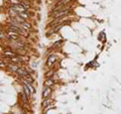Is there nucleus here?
<instances>
[{
  "instance_id": "4",
  "label": "nucleus",
  "mask_w": 121,
  "mask_h": 114,
  "mask_svg": "<svg viewBox=\"0 0 121 114\" xmlns=\"http://www.w3.org/2000/svg\"><path fill=\"white\" fill-rule=\"evenodd\" d=\"M16 74L19 76L20 78H22V77H24V76H27V75H29V73H28V71H27V69H25V68H23V67H20L19 69L17 70V72H16Z\"/></svg>"
},
{
  "instance_id": "14",
  "label": "nucleus",
  "mask_w": 121,
  "mask_h": 114,
  "mask_svg": "<svg viewBox=\"0 0 121 114\" xmlns=\"http://www.w3.org/2000/svg\"><path fill=\"white\" fill-rule=\"evenodd\" d=\"M54 74H55V72L52 71V70L48 71V73L45 74V78H52V76H54Z\"/></svg>"
},
{
  "instance_id": "6",
  "label": "nucleus",
  "mask_w": 121,
  "mask_h": 114,
  "mask_svg": "<svg viewBox=\"0 0 121 114\" xmlns=\"http://www.w3.org/2000/svg\"><path fill=\"white\" fill-rule=\"evenodd\" d=\"M51 93H52V89H51V87H47V86H44L43 91V99H45V98H48V97H50Z\"/></svg>"
},
{
  "instance_id": "7",
  "label": "nucleus",
  "mask_w": 121,
  "mask_h": 114,
  "mask_svg": "<svg viewBox=\"0 0 121 114\" xmlns=\"http://www.w3.org/2000/svg\"><path fill=\"white\" fill-rule=\"evenodd\" d=\"M20 79L22 80V82H25V83H27V84H31V85L33 84V82H35V80H33V78L30 76V74L27 76H24V77H22Z\"/></svg>"
},
{
  "instance_id": "11",
  "label": "nucleus",
  "mask_w": 121,
  "mask_h": 114,
  "mask_svg": "<svg viewBox=\"0 0 121 114\" xmlns=\"http://www.w3.org/2000/svg\"><path fill=\"white\" fill-rule=\"evenodd\" d=\"M19 15H20L21 17H23L24 19H28V17H29V11L26 10V11H23V12H20Z\"/></svg>"
},
{
  "instance_id": "12",
  "label": "nucleus",
  "mask_w": 121,
  "mask_h": 114,
  "mask_svg": "<svg viewBox=\"0 0 121 114\" xmlns=\"http://www.w3.org/2000/svg\"><path fill=\"white\" fill-rule=\"evenodd\" d=\"M21 26H22V27H23V28H25L26 30L31 29V24H30L29 22H27V21L23 22V23H21Z\"/></svg>"
},
{
  "instance_id": "9",
  "label": "nucleus",
  "mask_w": 121,
  "mask_h": 114,
  "mask_svg": "<svg viewBox=\"0 0 121 114\" xmlns=\"http://www.w3.org/2000/svg\"><path fill=\"white\" fill-rule=\"evenodd\" d=\"M55 84V81L52 78H47V81H44V86L47 87H52Z\"/></svg>"
},
{
  "instance_id": "5",
  "label": "nucleus",
  "mask_w": 121,
  "mask_h": 114,
  "mask_svg": "<svg viewBox=\"0 0 121 114\" xmlns=\"http://www.w3.org/2000/svg\"><path fill=\"white\" fill-rule=\"evenodd\" d=\"M72 1H73V0H62V1H56V5L54 6V8H56V7H62V6H65V5H69Z\"/></svg>"
},
{
  "instance_id": "20",
  "label": "nucleus",
  "mask_w": 121,
  "mask_h": 114,
  "mask_svg": "<svg viewBox=\"0 0 121 114\" xmlns=\"http://www.w3.org/2000/svg\"></svg>"
},
{
  "instance_id": "19",
  "label": "nucleus",
  "mask_w": 121,
  "mask_h": 114,
  "mask_svg": "<svg viewBox=\"0 0 121 114\" xmlns=\"http://www.w3.org/2000/svg\"><path fill=\"white\" fill-rule=\"evenodd\" d=\"M19 114H24V113H23V112H20V113H19Z\"/></svg>"
},
{
  "instance_id": "8",
  "label": "nucleus",
  "mask_w": 121,
  "mask_h": 114,
  "mask_svg": "<svg viewBox=\"0 0 121 114\" xmlns=\"http://www.w3.org/2000/svg\"><path fill=\"white\" fill-rule=\"evenodd\" d=\"M23 91L25 92V94L27 95V97H28V98L31 97V95H32V93H31V90H30V88L28 87L27 83H25V82H23Z\"/></svg>"
},
{
  "instance_id": "17",
  "label": "nucleus",
  "mask_w": 121,
  "mask_h": 114,
  "mask_svg": "<svg viewBox=\"0 0 121 114\" xmlns=\"http://www.w3.org/2000/svg\"><path fill=\"white\" fill-rule=\"evenodd\" d=\"M4 37H5V35H4V33H3V31H1V39H4Z\"/></svg>"
},
{
  "instance_id": "3",
  "label": "nucleus",
  "mask_w": 121,
  "mask_h": 114,
  "mask_svg": "<svg viewBox=\"0 0 121 114\" xmlns=\"http://www.w3.org/2000/svg\"><path fill=\"white\" fill-rule=\"evenodd\" d=\"M56 57L55 55H50L48 57V60H47V66L52 67V65L56 63Z\"/></svg>"
},
{
  "instance_id": "18",
  "label": "nucleus",
  "mask_w": 121,
  "mask_h": 114,
  "mask_svg": "<svg viewBox=\"0 0 121 114\" xmlns=\"http://www.w3.org/2000/svg\"><path fill=\"white\" fill-rule=\"evenodd\" d=\"M26 1H28V2H31V1H32V0H26Z\"/></svg>"
},
{
  "instance_id": "16",
  "label": "nucleus",
  "mask_w": 121,
  "mask_h": 114,
  "mask_svg": "<svg viewBox=\"0 0 121 114\" xmlns=\"http://www.w3.org/2000/svg\"><path fill=\"white\" fill-rule=\"evenodd\" d=\"M63 44V40L62 39H60V40H58V41H56V43L52 44V48H58V47H60V44Z\"/></svg>"
},
{
  "instance_id": "1",
  "label": "nucleus",
  "mask_w": 121,
  "mask_h": 114,
  "mask_svg": "<svg viewBox=\"0 0 121 114\" xmlns=\"http://www.w3.org/2000/svg\"><path fill=\"white\" fill-rule=\"evenodd\" d=\"M6 37L9 40H13V41H18L20 39V35H17V33L11 32V31H7L6 33Z\"/></svg>"
},
{
  "instance_id": "13",
  "label": "nucleus",
  "mask_w": 121,
  "mask_h": 114,
  "mask_svg": "<svg viewBox=\"0 0 121 114\" xmlns=\"http://www.w3.org/2000/svg\"><path fill=\"white\" fill-rule=\"evenodd\" d=\"M51 104V100L48 99V98H45V99L43 101V107H47V106H48Z\"/></svg>"
},
{
  "instance_id": "10",
  "label": "nucleus",
  "mask_w": 121,
  "mask_h": 114,
  "mask_svg": "<svg viewBox=\"0 0 121 114\" xmlns=\"http://www.w3.org/2000/svg\"><path fill=\"white\" fill-rule=\"evenodd\" d=\"M20 3H21V5L23 6L26 10H29V9H30V2L26 1V0H22Z\"/></svg>"
},
{
  "instance_id": "15",
  "label": "nucleus",
  "mask_w": 121,
  "mask_h": 114,
  "mask_svg": "<svg viewBox=\"0 0 121 114\" xmlns=\"http://www.w3.org/2000/svg\"><path fill=\"white\" fill-rule=\"evenodd\" d=\"M22 0H8V3L11 5V4H18V3H20Z\"/></svg>"
},
{
  "instance_id": "2",
  "label": "nucleus",
  "mask_w": 121,
  "mask_h": 114,
  "mask_svg": "<svg viewBox=\"0 0 121 114\" xmlns=\"http://www.w3.org/2000/svg\"><path fill=\"white\" fill-rule=\"evenodd\" d=\"M7 68H8V70H9L10 72H12V73H16L17 70L20 68V65H19V64L9 63V64H7Z\"/></svg>"
}]
</instances>
